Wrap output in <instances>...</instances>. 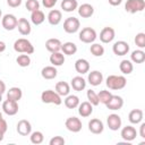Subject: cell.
<instances>
[{"label":"cell","instance_id":"36","mask_svg":"<svg viewBox=\"0 0 145 145\" xmlns=\"http://www.w3.org/2000/svg\"><path fill=\"white\" fill-rule=\"evenodd\" d=\"M29 139H31V143L32 144H35V145H39V144H42L43 140H44V136H43V133L42 131H33L29 134Z\"/></svg>","mask_w":145,"mask_h":145},{"label":"cell","instance_id":"53","mask_svg":"<svg viewBox=\"0 0 145 145\" xmlns=\"http://www.w3.org/2000/svg\"><path fill=\"white\" fill-rule=\"evenodd\" d=\"M1 119H2V113L0 112V120H1Z\"/></svg>","mask_w":145,"mask_h":145},{"label":"cell","instance_id":"33","mask_svg":"<svg viewBox=\"0 0 145 145\" xmlns=\"http://www.w3.org/2000/svg\"><path fill=\"white\" fill-rule=\"evenodd\" d=\"M130 61L134 63H143L145 61V52L142 49L133 51L130 54Z\"/></svg>","mask_w":145,"mask_h":145},{"label":"cell","instance_id":"48","mask_svg":"<svg viewBox=\"0 0 145 145\" xmlns=\"http://www.w3.org/2000/svg\"><path fill=\"white\" fill-rule=\"evenodd\" d=\"M108 2L111 5V6H119L121 2H122V0H108Z\"/></svg>","mask_w":145,"mask_h":145},{"label":"cell","instance_id":"13","mask_svg":"<svg viewBox=\"0 0 145 145\" xmlns=\"http://www.w3.org/2000/svg\"><path fill=\"white\" fill-rule=\"evenodd\" d=\"M106 108L109 110H112V111H116V110H120L122 106H123V100L121 96L119 95H113L110 97V100L106 102Z\"/></svg>","mask_w":145,"mask_h":145},{"label":"cell","instance_id":"15","mask_svg":"<svg viewBox=\"0 0 145 145\" xmlns=\"http://www.w3.org/2000/svg\"><path fill=\"white\" fill-rule=\"evenodd\" d=\"M120 135H121V138L123 140H126V142H133L136 138V136H137V131H136L135 127H133V126H126V127H123L121 129Z\"/></svg>","mask_w":145,"mask_h":145},{"label":"cell","instance_id":"43","mask_svg":"<svg viewBox=\"0 0 145 145\" xmlns=\"http://www.w3.org/2000/svg\"><path fill=\"white\" fill-rule=\"evenodd\" d=\"M65 143H66V140H65V138L61 137V136H54V137H52V138L50 139V142H49L50 145H63Z\"/></svg>","mask_w":145,"mask_h":145},{"label":"cell","instance_id":"31","mask_svg":"<svg viewBox=\"0 0 145 145\" xmlns=\"http://www.w3.org/2000/svg\"><path fill=\"white\" fill-rule=\"evenodd\" d=\"M23 96V91L19 88V87H10L9 91L7 92V99L8 100H12V101H16L18 102Z\"/></svg>","mask_w":145,"mask_h":145},{"label":"cell","instance_id":"40","mask_svg":"<svg viewBox=\"0 0 145 145\" xmlns=\"http://www.w3.org/2000/svg\"><path fill=\"white\" fill-rule=\"evenodd\" d=\"M111 96H112V93L110 91H106V89L100 91V93H97L99 101H100V103H103V104H106V102L110 100Z\"/></svg>","mask_w":145,"mask_h":145},{"label":"cell","instance_id":"1","mask_svg":"<svg viewBox=\"0 0 145 145\" xmlns=\"http://www.w3.org/2000/svg\"><path fill=\"white\" fill-rule=\"evenodd\" d=\"M105 84L110 89H122L127 85V79L121 75H109L105 79Z\"/></svg>","mask_w":145,"mask_h":145},{"label":"cell","instance_id":"34","mask_svg":"<svg viewBox=\"0 0 145 145\" xmlns=\"http://www.w3.org/2000/svg\"><path fill=\"white\" fill-rule=\"evenodd\" d=\"M61 51L63 54L72 56L77 52V45L74 42H66V43L61 44Z\"/></svg>","mask_w":145,"mask_h":145},{"label":"cell","instance_id":"28","mask_svg":"<svg viewBox=\"0 0 145 145\" xmlns=\"http://www.w3.org/2000/svg\"><path fill=\"white\" fill-rule=\"evenodd\" d=\"M56 92L62 97V96H67L70 92V85L67 83V82H58L56 84V87H54Z\"/></svg>","mask_w":145,"mask_h":145},{"label":"cell","instance_id":"25","mask_svg":"<svg viewBox=\"0 0 145 145\" xmlns=\"http://www.w3.org/2000/svg\"><path fill=\"white\" fill-rule=\"evenodd\" d=\"M41 75L44 79H53L57 77L58 71L54 66H45L41 70Z\"/></svg>","mask_w":145,"mask_h":145},{"label":"cell","instance_id":"49","mask_svg":"<svg viewBox=\"0 0 145 145\" xmlns=\"http://www.w3.org/2000/svg\"><path fill=\"white\" fill-rule=\"evenodd\" d=\"M5 92H6V84L0 79V94L2 95Z\"/></svg>","mask_w":145,"mask_h":145},{"label":"cell","instance_id":"54","mask_svg":"<svg viewBox=\"0 0 145 145\" xmlns=\"http://www.w3.org/2000/svg\"><path fill=\"white\" fill-rule=\"evenodd\" d=\"M1 16H2V11H1V9H0V18H1Z\"/></svg>","mask_w":145,"mask_h":145},{"label":"cell","instance_id":"21","mask_svg":"<svg viewBox=\"0 0 145 145\" xmlns=\"http://www.w3.org/2000/svg\"><path fill=\"white\" fill-rule=\"evenodd\" d=\"M75 70L80 74V75H84V74H87L89 71V63L86 59H77L75 61Z\"/></svg>","mask_w":145,"mask_h":145},{"label":"cell","instance_id":"30","mask_svg":"<svg viewBox=\"0 0 145 145\" xmlns=\"http://www.w3.org/2000/svg\"><path fill=\"white\" fill-rule=\"evenodd\" d=\"M45 20V15L42 10L37 9V10H34L31 12V22L34 24V25H41L43 22Z\"/></svg>","mask_w":145,"mask_h":145},{"label":"cell","instance_id":"9","mask_svg":"<svg viewBox=\"0 0 145 145\" xmlns=\"http://www.w3.org/2000/svg\"><path fill=\"white\" fill-rule=\"evenodd\" d=\"M18 102L12 101V100H6L2 102V111L8 114V116H15L18 112Z\"/></svg>","mask_w":145,"mask_h":145},{"label":"cell","instance_id":"16","mask_svg":"<svg viewBox=\"0 0 145 145\" xmlns=\"http://www.w3.org/2000/svg\"><path fill=\"white\" fill-rule=\"evenodd\" d=\"M104 129V125L103 122L97 119V118H93L88 121V130L92 133V134H95V135H99L103 131Z\"/></svg>","mask_w":145,"mask_h":145},{"label":"cell","instance_id":"35","mask_svg":"<svg viewBox=\"0 0 145 145\" xmlns=\"http://www.w3.org/2000/svg\"><path fill=\"white\" fill-rule=\"evenodd\" d=\"M119 69L123 75H129L134 70V65H133V62L130 60H126L125 59L119 63Z\"/></svg>","mask_w":145,"mask_h":145},{"label":"cell","instance_id":"14","mask_svg":"<svg viewBox=\"0 0 145 145\" xmlns=\"http://www.w3.org/2000/svg\"><path fill=\"white\" fill-rule=\"evenodd\" d=\"M114 36H116V32L112 27H104L101 32H100V40L102 43H110L114 40Z\"/></svg>","mask_w":145,"mask_h":145},{"label":"cell","instance_id":"52","mask_svg":"<svg viewBox=\"0 0 145 145\" xmlns=\"http://www.w3.org/2000/svg\"><path fill=\"white\" fill-rule=\"evenodd\" d=\"M1 101H2V95L0 94V103H1Z\"/></svg>","mask_w":145,"mask_h":145},{"label":"cell","instance_id":"44","mask_svg":"<svg viewBox=\"0 0 145 145\" xmlns=\"http://www.w3.org/2000/svg\"><path fill=\"white\" fill-rule=\"evenodd\" d=\"M57 1H58V0H42V5H43L45 8L51 9V8L54 7V5L57 3Z\"/></svg>","mask_w":145,"mask_h":145},{"label":"cell","instance_id":"45","mask_svg":"<svg viewBox=\"0 0 145 145\" xmlns=\"http://www.w3.org/2000/svg\"><path fill=\"white\" fill-rule=\"evenodd\" d=\"M7 5L11 8H17L22 5V0H7Z\"/></svg>","mask_w":145,"mask_h":145},{"label":"cell","instance_id":"6","mask_svg":"<svg viewBox=\"0 0 145 145\" xmlns=\"http://www.w3.org/2000/svg\"><path fill=\"white\" fill-rule=\"evenodd\" d=\"M80 27V22L76 17H68L63 22V29L68 34H74L76 33Z\"/></svg>","mask_w":145,"mask_h":145},{"label":"cell","instance_id":"19","mask_svg":"<svg viewBox=\"0 0 145 145\" xmlns=\"http://www.w3.org/2000/svg\"><path fill=\"white\" fill-rule=\"evenodd\" d=\"M87 82L92 85V86H99L102 82H103V75L101 71L99 70H93L88 74L87 76Z\"/></svg>","mask_w":145,"mask_h":145},{"label":"cell","instance_id":"4","mask_svg":"<svg viewBox=\"0 0 145 145\" xmlns=\"http://www.w3.org/2000/svg\"><path fill=\"white\" fill-rule=\"evenodd\" d=\"M144 8H145L144 0H127V2L125 3V10L129 14H136L143 11Z\"/></svg>","mask_w":145,"mask_h":145},{"label":"cell","instance_id":"29","mask_svg":"<svg viewBox=\"0 0 145 145\" xmlns=\"http://www.w3.org/2000/svg\"><path fill=\"white\" fill-rule=\"evenodd\" d=\"M63 103H65L66 108H68V109H76L78 106V104L80 103V101H79V97L77 95L68 94L66 96V99L63 100Z\"/></svg>","mask_w":145,"mask_h":145},{"label":"cell","instance_id":"8","mask_svg":"<svg viewBox=\"0 0 145 145\" xmlns=\"http://www.w3.org/2000/svg\"><path fill=\"white\" fill-rule=\"evenodd\" d=\"M65 126L71 133H79L82 130V127H83L80 119L77 118V117H69V118H67L66 122H65Z\"/></svg>","mask_w":145,"mask_h":145},{"label":"cell","instance_id":"12","mask_svg":"<svg viewBox=\"0 0 145 145\" xmlns=\"http://www.w3.org/2000/svg\"><path fill=\"white\" fill-rule=\"evenodd\" d=\"M16 130L20 136H29V134L32 133V125L28 120L22 119L18 121L16 126Z\"/></svg>","mask_w":145,"mask_h":145},{"label":"cell","instance_id":"37","mask_svg":"<svg viewBox=\"0 0 145 145\" xmlns=\"http://www.w3.org/2000/svg\"><path fill=\"white\" fill-rule=\"evenodd\" d=\"M89 51L94 57H102L104 54V48L100 43H93L89 46Z\"/></svg>","mask_w":145,"mask_h":145},{"label":"cell","instance_id":"17","mask_svg":"<svg viewBox=\"0 0 145 145\" xmlns=\"http://www.w3.org/2000/svg\"><path fill=\"white\" fill-rule=\"evenodd\" d=\"M78 113L83 118H87L93 113V105L88 101H84L78 104Z\"/></svg>","mask_w":145,"mask_h":145},{"label":"cell","instance_id":"41","mask_svg":"<svg viewBox=\"0 0 145 145\" xmlns=\"http://www.w3.org/2000/svg\"><path fill=\"white\" fill-rule=\"evenodd\" d=\"M134 41H135V44H136L139 49H144V48H145V33H143V32L137 33Z\"/></svg>","mask_w":145,"mask_h":145},{"label":"cell","instance_id":"18","mask_svg":"<svg viewBox=\"0 0 145 145\" xmlns=\"http://www.w3.org/2000/svg\"><path fill=\"white\" fill-rule=\"evenodd\" d=\"M17 28H18V32H19L22 35H28V34H31V32H32L31 23H29L26 18H24V17H22V18L18 19Z\"/></svg>","mask_w":145,"mask_h":145},{"label":"cell","instance_id":"2","mask_svg":"<svg viewBox=\"0 0 145 145\" xmlns=\"http://www.w3.org/2000/svg\"><path fill=\"white\" fill-rule=\"evenodd\" d=\"M14 50L18 53H26V54H32L34 52V46L33 44L24 37H20L15 41L14 43Z\"/></svg>","mask_w":145,"mask_h":145},{"label":"cell","instance_id":"39","mask_svg":"<svg viewBox=\"0 0 145 145\" xmlns=\"http://www.w3.org/2000/svg\"><path fill=\"white\" fill-rule=\"evenodd\" d=\"M86 96H87L88 102L92 105H99L100 104V101H99V97H97V93H95L93 89H88L86 92Z\"/></svg>","mask_w":145,"mask_h":145},{"label":"cell","instance_id":"42","mask_svg":"<svg viewBox=\"0 0 145 145\" xmlns=\"http://www.w3.org/2000/svg\"><path fill=\"white\" fill-rule=\"evenodd\" d=\"M25 7L28 11H34V10H37L40 9V2L37 0H27L26 3H25Z\"/></svg>","mask_w":145,"mask_h":145},{"label":"cell","instance_id":"3","mask_svg":"<svg viewBox=\"0 0 145 145\" xmlns=\"http://www.w3.org/2000/svg\"><path fill=\"white\" fill-rule=\"evenodd\" d=\"M41 100H42L43 103H46V104L60 105V104L62 103L61 96H60L56 91H52V89L43 91L42 94H41Z\"/></svg>","mask_w":145,"mask_h":145},{"label":"cell","instance_id":"24","mask_svg":"<svg viewBox=\"0 0 145 145\" xmlns=\"http://www.w3.org/2000/svg\"><path fill=\"white\" fill-rule=\"evenodd\" d=\"M143 116H144L143 110H140V109H134V110H131V111L129 112V114H128V120H129L131 123L137 125V123H140V122H142Z\"/></svg>","mask_w":145,"mask_h":145},{"label":"cell","instance_id":"11","mask_svg":"<svg viewBox=\"0 0 145 145\" xmlns=\"http://www.w3.org/2000/svg\"><path fill=\"white\" fill-rule=\"evenodd\" d=\"M106 123H108L109 129L116 131V130H118V129L121 128L122 120H121V118H120L119 114H117V113H111V114H109L108 118H106Z\"/></svg>","mask_w":145,"mask_h":145},{"label":"cell","instance_id":"51","mask_svg":"<svg viewBox=\"0 0 145 145\" xmlns=\"http://www.w3.org/2000/svg\"><path fill=\"white\" fill-rule=\"evenodd\" d=\"M3 136H5V134H3V133H1V131H0V142H1V140H2V139H3Z\"/></svg>","mask_w":145,"mask_h":145},{"label":"cell","instance_id":"26","mask_svg":"<svg viewBox=\"0 0 145 145\" xmlns=\"http://www.w3.org/2000/svg\"><path fill=\"white\" fill-rule=\"evenodd\" d=\"M70 86H71L75 91L80 92V91L85 89V87H86V80H85L82 76H75V77L71 79V82H70Z\"/></svg>","mask_w":145,"mask_h":145},{"label":"cell","instance_id":"50","mask_svg":"<svg viewBox=\"0 0 145 145\" xmlns=\"http://www.w3.org/2000/svg\"><path fill=\"white\" fill-rule=\"evenodd\" d=\"M6 50V43L3 41H0V53Z\"/></svg>","mask_w":145,"mask_h":145},{"label":"cell","instance_id":"46","mask_svg":"<svg viewBox=\"0 0 145 145\" xmlns=\"http://www.w3.org/2000/svg\"><path fill=\"white\" fill-rule=\"evenodd\" d=\"M7 129H8V125H7V121H6V120L2 118V119L0 120V131H1V133H3V134H6Z\"/></svg>","mask_w":145,"mask_h":145},{"label":"cell","instance_id":"47","mask_svg":"<svg viewBox=\"0 0 145 145\" xmlns=\"http://www.w3.org/2000/svg\"><path fill=\"white\" fill-rule=\"evenodd\" d=\"M139 136L142 138H145V122H142L140 123V127H139Z\"/></svg>","mask_w":145,"mask_h":145},{"label":"cell","instance_id":"5","mask_svg":"<svg viewBox=\"0 0 145 145\" xmlns=\"http://www.w3.org/2000/svg\"><path fill=\"white\" fill-rule=\"evenodd\" d=\"M79 40L83 43H93L97 35H96V31L92 27H84L82 28V31L79 32Z\"/></svg>","mask_w":145,"mask_h":145},{"label":"cell","instance_id":"10","mask_svg":"<svg viewBox=\"0 0 145 145\" xmlns=\"http://www.w3.org/2000/svg\"><path fill=\"white\" fill-rule=\"evenodd\" d=\"M112 51L116 56H126L129 52V44L126 41H117L112 45Z\"/></svg>","mask_w":145,"mask_h":145},{"label":"cell","instance_id":"27","mask_svg":"<svg viewBox=\"0 0 145 145\" xmlns=\"http://www.w3.org/2000/svg\"><path fill=\"white\" fill-rule=\"evenodd\" d=\"M50 62L54 67H60L65 63V54L61 53L60 51L58 52H52L50 56Z\"/></svg>","mask_w":145,"mask_h":145},{"label":"cell","instance_id":"38","mask_svg":"<svg viewBox=\"0 0 145 145\" xmlns=\"http://www.w3.org/2000/svg\"><path fill=\"white\" fill-rule=\"evenodd\" d=\"M16 62L18 63V66L20 67H28L31 65V58L28 54L24 53V54H19L16 58Z\"/></svg>","mask_w":145,"mask_h":145},{"label":"cell","instance_id":"20","mask_svg":"<svg viewBox=\"0 0 145 145\" xmlns=\"http://www.w3.org/2000/svg\"><path fill=\"white\" fill-rule=\"evenodd\" d=\"M61 41L59 39H56V37H51L49 40H46L45 42V48L49 52H58L61 50Z\"/></svg>","mask_w":145,"mask_h":145},{"label":"cell","instance_id":"23","mask_svg":"<svg viewBox=\"0 0 145 145\" xmlns=\"http://www.w3.org/2000/svg\"><path fill=\"white\" fill-rule=\"evenodd\" d=\"M61 19H62V14L58 9H52L48 14V22H49L50 25L56 26L61 22Z\"/></svg>","mask_w":145,"mask_h":145},{"label":"cell","instance_id":"32","mask_svg":"<svg viewBox=\"0 0 145 145\" xmlns=\"http://www.w3.org/2000/svg\"><path fill=\"white\" fill-rule=\"evenodd\" d=\"M78 8L77 0H62L61 1V9L66 12H72Z\"/></svg>","mask_w":145,"mask_h":145},{"label":"cell","instance_id":"22","mask_svg":"<svg viewBox=\"0 0 145 145\" xmlns=\"http://www.w3.org/2000/svg\"><path fill=\"white\" fill-rule=\"evenodd\" d=\"M78 15L82 17V18H89L93 16L94 14V8L92 5L89 3H83L80 5L78 8Z\"/></svg>","mask_w":145,"mask_h":145},{"label":"cell","instance_id":"7","mask_svg":"<svg viewBox=\"0 0 145 145\" xmlns=\"http://www.w3.org/2000/svg\"><path fill=\"white\" fill-rule=\"evenodd\" d=\"M17 23H18V19L12 14H6L2 17V19H1L2 27L6 31H12V29H15L17 27Z\"/></svg>","mask_w":145,"mask_h":145}]
</instances>
